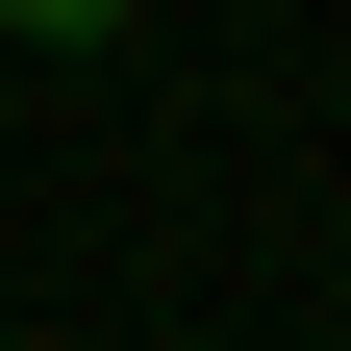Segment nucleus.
Returning <instances> with one entry per match:
<instances>
[{
	"instance_id": "obj_1",
	"label": "nucleus",
	"mask_w": 351,
	"mask_h": 351,
	"mask_svg": "<svg viewBox=\"0 0 351 351\" xmlns=\"http://www.w3.org/2000/svg\"><path fill=\"white\" fill-rule=\"evenodd\" d=\"M0 25H25V51H125L151 0H0Z\"/></svg>"
}]
</instances>
